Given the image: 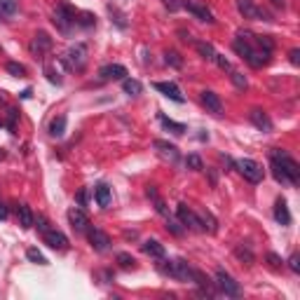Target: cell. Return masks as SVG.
Returning a JSON list of instances; mask_svg holds the SVG:
<instances>
[{
	"label": "cell",
	"mask_w": 300,
	"mask_h": 300,
	"mask_svg": "<svg viewBox=\"0 0 300 300\" xmlns=\"http://www.w3.org/2000/svg\"><path fill=\"white\" fill-rule=\"evenodd\" d=\"M232 47H235V52H237V54L253 68H263L265 63L270 61L268 52H263V49H253L251 40H249V33H237Z\"/></svg>",
	"instance_id": "cell-1"
},
{
	"label": "cell",
	"mask_w": 300,
	"mask_h": 300,
	"mask_svg": "<svg viewBox=\"0 0 300 300\" xmlns=\"http://www.w3.org/2000/svg\"><path fill=\"white\" fill-rule=\"evenodd\" d=\"M270 159H275L277 164L282 166V172L286 174L288 181H291L293 185L300 181V166H298V162H295L291 155L282 153V150H272V153H270Z\"/></svg>",
	"instance_id": "cell-2"
},
{
	"label": "cell",
	"mask_w": 300,
	"mask_h": 300,
	"mask_svg": "<svg viewBox=\"0 0 300 300\" xmlns=\"http://www.w3.org/2000/svg\"><path fill=\"white\" fill-rule=\"evenodd\" d=\"M75 14H78V12H75L71 5H59L54 10V19H52V21H54V26L63 33V36H68V33L78 26V24H75Z\"/></svg>",
	"instance_id": "cell-3"
},
{
	"label": "cell",
	"mask_w": 300,
	"mask_h": 300,
	"mask_svg": "<svg viewBox=\"0 0 300 300\" xmlns=\"http://www.w3.org/2000/svg\"><path fill=\"white\" fill-rule=\"evenodd\" d=\"M235 166H237V172L242 174V176H244L249 183H260V181H263V176H265L263 166L258 164L256 159H249V157L237 159V162H235Z\"/></svg>",
	"instance_id": "cell-4"
},
{
	"label": "cell",
	"mask_w": 300,
	"mask_h": 300,
	"mask_svg": "<svg viewBox=\"0 0 300 300\" xmlns=\"http://www.w3.org/2000/svg\"><path fill=\"white\" fill-rule=\"evenodd\" d=\"M162 272H164L166 277L176 279V282H190V272H192V268L185 263L183 258H176V260H166V263H162Z\"/></svg>",
	"instance_id": "cell-5"
},
{
	"label": "cell",
	"mask_w": 300,
	"mask_h": 300,
	"mask_svg": "<svg viewBox=\"0 0 300 300\" xmlns=\"http://www.w3.org/2000/svg\"><path fill=\"white\" fill-rule=\"evenodd\" d=\"M214 284L218 286L221 293L227 295V298H239V295H242V286L235 282L232 277L227 275L225 270H218V272H216V282Z\"/></svg>",
	"instance_id": "cell-6"
},
{
	"label": "cell",
	"mask_w": 300,
	"mask_h": 300,
	"mask_svg": "<svg viewBox=\"0 0 300 300\" xmlns=\"http://www.w3.org/2000/svg\"><path fill=\"white\" fill-rule=\"evenodd\" d=\"M87 45H75V47H71L66 52V56H63V63H66L71 71H82V68L87 66Z\"/></svg>",
	"instance_id": "cell-7"
},
{
	"label": "cell",
	"mask_w": 300,
	"mask_h": 300,
	"mask_svg": "<svg viewBox=\"0 0 300 300\" xmlns=\"http://www.w3.org/2000/svg\"><path fill=\"white\" fill-rule=\"evenodd\" d=\"M181 7H185L190 14H195L199 21H207V24H216L214 12H211V10H209L204 3H199V0H183V3H181Z\"/></svg>",
	"instance_id": "cell-8"
},
{
	"label": "cell",
	"mask_w": 300,
	"mask_h": 300,
	"mask_svg": "<svg viewBox=\"0 0 300 300\" xmlns=\"http://www.w3.org/2000/svg\"><path fill=\"white\" fill-rule=\"evenodd\" d=\"M237 10L244 14V19H260V21H272V17L265 12L263 7L253 5V0H237Z\"/></svg>",
	"instance_id": "cell-9"
},
{
	"label": "cell",
	"mask_w": 300,
	"mask_h": 300,
	"mask_svg": "<svg viewBox=\"0 0 300 300\" xmlns=\"http://www.w3.org/2000/svg\"><path fill=\"white\" fill-rule=\"evenodd\" d=\"M87 237H89V244H92L94 251L104 253L111 249V237L104 230H98V227H87Z\"/></svg>",
	"instance_id": "cell-10"
},
{
	"label": "cell",
	"mask_w": 300,
	"mask_h": 300,
	"mask_svg": "<svg viewBox=\"0 0 300 300\" xmlns=\"http://www.w3.org/2000/svg\"><path fill=\"white\" fill-rule=\"evenodd\" d=\"M176 214H178V221H181V225L190 227V230H197V232H202V230H204L202 221H199V218L192 214V209H188V204H178Z\"/></svg>",
	"instance_id": "cell-11"
},
{
	"label": "cell",
	"mask_w": 300,
	"mask_h": 300,
	"mask_svg": "<svg viewBox=\"0 0 300 300\" xmlns=\"http://www.w3.org/2000/svg\"><path fill=\"white\" fill-rule=\"evenodd\" d=\"M43 239H45V244L52 246L54 251H66L68 249V237L63 232H59V230H45Z\"/></svg>",
	"instance_id": "cell-12"
},
{
	"label": "cell",
	"mask_w": 300,
	"mask_h": 300,
	"mask_svg": "<svg viewBox=\"0 0 300 300\" xmlns=\"http://www.w3.org/2000/svg\"><path fill=\"white\" fill-rule=\"evenodd\" d=\"M68 223H71L75 232H87V227H89V218L80 207H73L68 211Z\"/></svg>",
	"instance_id": "cell-13"
},
{
	"label": "cell",
	"mask_w": 300,
	"mask_h": 300,
	"mask_svg": "<svg viewBox=\"0 0 300 300\" xmlns=\"http://www.w3.org/2000/svg\"><path fill=\"white\" fill-rule=\"evenodd\" d=\"M155 89H157L159 94H164L166 98H172V101H176V104H183L185 96L181 94V89H178L176 82H155Z\"/></svg>",
	"instance_id": "cell-14"
},
{
	"label": "cell",
	"mask_w": 300,
	"mask_h": 300,
	"mask_svg": "<svg viewBox=\"0 0 300 300\" xmlns=\"http://www.w3.org/2000/svg\"><path fill=\"white\" fill-rule=\"evenodd\" d=\"M249 120H251V124L256 129H260V131H272V120H270L268 113L260 111V108H251V111H249Z\"/></svg>",
	"instance_id": "cell-15"
},
{
	"label": "cell",
	"mask_w": 300,
	"mask_h": 300,
	"mask_svg": "<svg viewBox=\"0 0 300 300\" xmlns=\"http://www.w3.org/2000/svg\"><path fill=\"white\" fill-rule=\"evenodd\" d=\"M98 75H101V80H124L127 78V68L120 66V63H108V66L98 68Z\"/></svg>",
	"instance_id": "cell-16"
},
{
	"label": "cell",
	"mask_w": 300,
	"mask_h": 300,
	"mask_svg": "<svg viewBox=\"0 0 300 300\" xmlns=\"http://www.w3.org/2000/svg\"><path fill=\"white\" fill-rule=\"evenodd\" d=\"M202 104L207 106V111H211L214 115H221V113H223V104H221V98H218V94H216V92L204 89V92H202Z\"/></svg>",
	"instance_id": "cell-17"
},
{
	"label": "cell",
	"mask_w": 300,
	"mask_h": 300,
	"mask_svg": "<svg viewBox=\"0 0 300 300\" xmlns=\"http://www.w3.org/2000/svg\"><path fill=\"white\" fill-rule=\"evenodd\" d=\"M153 146H155V150H157L164 159H169L172 164H176L178 162V148L176 146H172V143H166V141H155Z\"/></svg>",
	"instance_id": "cell-18"
},
{
	"label": "cell",
	"mask_w": 300,
	"mask_h": 300,
	"mask_svg": "<svg viewBox=\"0 0 300 300\" xmlns=\"http://www.w3.org/2000/svg\"><path fill=\"white\" fill-rule=\"evenodd\" d=\"M52 47V38L47 36L45 31H40V33H36V38H33V45H31V49H33V54H45L47 49Z\"/></svg>",
	"instance_id": "cell-19"
},
{
	"label": "cell",
	"mask_w": 300,
	"mask_h": 300,
	"mask_svg": "<svg viewBox=\"0 0 300 300\" xmlns=\"http://www.w3.org/2000/svg\"><path fill=\"white\" fill-rule=\"evenodd\" d=\"M94 199H96V204L101 209H108L111 207V199H113V195H111V188L108 185H96V190H94Z\"/></svg>",
	"instance_id": "cell-20"
},
{
	"label": "cell",
	"mask_w": 300,
	"mask_h": 300,
	"mask_svg": "<svg viewBox=\"0 0 300 300\" xmlns=\"http://www.w3.org/2000/svg\"><path fill=\"white\" fill-rule=\"evenodd\" d=\"M17 216H19V223H21V227H33L36 225V216H33L31 207L28 204H21V207H17Z\"/></svg>",
	"instance_id": "cell-21"
},
{
	"label": "cell",
	"mask_w": 300,
	"mask_h": 300,
	"mask_svg": "<svg viewBox=\"0 0 300 300\" xmlns=\"http://www.w3.org/2000/svg\"><path fill=\"white\" fill-rule=\"evenodd\" d=\"M143 251L148 253L150 258H157V260H162L164 258V246L159 244L157 239H148V242H143Z\"/></svg>",
	"instance_id": "cell-22"
},
{
	"label": "cell",
	"mask_w": 300,
	"mask_h": 300,
	"mask_svg": "<svg viewBox=\"0 0 300 300\" xmlns=\"http://www.w3.org/2000/svg\"><path fill=\"white\" fill-rule=\"evenodd\" d=\"M275 221L279 223V225H288V223H291L288 204L284 202V199H277V204H275Z\"/></svg>",
	"instance_id": "cell-23"
},
{
	"label": "cell",
	"mask_w": 300,
	"mask_h": 300,
	"mask_svg": "<svg viewBox=\"0 0 300 300\" xmlns=\"http://www.w3.org/2000/svg\"><path fill=\"white\" fill-rule=\"evenodd\" d=\"M192 45H195L197 54L202 56V59H207V61H214L216 49H214V45H211V43H204V40H192Z\"/></svg>",
	"instance_id": "cell-24"
},
{
	"label": "cell",
	"mask_w": 300,
	"mask_h": 300,
	"mask_svg": "<svg viewBox=\"0 0 300 300\" xmlns=\"http://www.w3.org/2000/svg\"><path fill=\"white\" fill-rule=\"evenodd\" d=\"M19 10V0H0V21H7Z\"/></svg>",
	"instance_id": "cell-25"
},
{
	"label": "cell",
	"mask_w": 300,
	"mask_h": 300,
	"mask_svg": "<svg viewBox=\"0 0 300 300\" xmlns=\"http://www.w3.org/2000/svg\"><path fill=\"white\" fill-rule=\"evenodd\" d=\"M235 256H237L242 263H246V265H253V263H256V256H253V251L249 249V246H244V244L235 246Z\"/></svg>",
	"instance_id": "cell-26"
},
{
	"label": "cell",
	"mask_w": 300,
	"mask_h": 300,
	"mask_svg": "<svg viewBox=\"0 0 300 300\" xmlns=\"http://www.w3.org/2000/svg\"><path fill=\"white\" fill-rule=\"evenodd\" d=\"M122 89H124V94H129V96H139V94L143 92V85L139 82V80L124 78L122 80Z\"/></svg>",
	"instance_id": "cell-27"
},
{
	"label": "cell",
	"mask_w": 300,
	"mask_h": 300,
	"mask_svg": "<svg viewBox=\"0 0 300 300\" xmlns=\"http://www.w3.org/2000/svg\"><path fill=\"white\" fill-rule=\"evenodd\" d=\"M63 131H66V115L54 117V120L49 122V134L54 136V139H59V136H63Z\"/></svg>",
	"instance_id": "cell-28"
},
{
	"label": "cell",
	"mask_w": 300,
	"mask_h": 300,
	"mask_svg": "<svg viewBox=\"0 0 300 300\" xmlns=\"http://www.w3.org/2000/svg\"><path fill=\"white\" fill-rule=\"evenodd\" d=\"M251 43H256L258 49H263L268 54H272V49H275V43H272L270 36H251Z\"/></svg>",
	"instance_id": "cell-29"
},
{
	"label": "cell",
	"mask_w": 300,
	"mask_h": 300,
	"mask_svg": "<svg viewBox=\"0 0 300 300\" xmlns=\"http://www.w3.org/2000/svg\"><path fill=\"white\" fill-rule=\"evenodd\" d=\"M148 197H150V199H153V202H155V209H157V214H162V216H169V209H166V204L162 202V199H159L157 190H155L153 185L148 188Z\"/></svg>",
	"instance_id": "cell-30"
},
{
	"label": "cell",
	"mask_w": 300,
	"mask_h": 300,
	"mask_svg": "<svg viewBox=\"0 0 300 300\" xmlns=\"http://www.w3.org/2000/svg\"><path fill=\"white\" fill-rule=\"evenodd\" d=\"M75 24L89 28V26L96 24V17H94V14H89V12H78V14H75Z\"/></svg>",
	"instance_id": "cell-31"
},
{
	"label": "cell",
	"mask_w": 300,
	"mask_h": 300,
	"mask_svg": "<svg viewBox=\"0 0 300 300\" xmlns=\"http://www.w3.org/2000/svg\"><path fill=\"white\" fill-rule=\"evenodd\" d=\"M270 162H272V164H270V166H272V176H275L277 181H279V183H284V185H293L291 181H288V176H286V174L282 172V166L277 164L275 159H270Z\"/></svg>",
	"instance_id": "cell-32"
},
{
	"label": "cell",
	"mask_w": 300,
	"mask_h": 300,
	"mask_svg": "<svg viewBox=\"0 0 300 300\" xmlns=\"http://www.w3.org/2000/svg\"><path fill=\"white\" fill-rule=\"evenodd\" d=\"M164 61L169 63V66H174V68L183 66V59H181V54H178V52H174V49H166V52H164Z\"/></svg>",
	"instance_id": "cell-33"
},
{
	"label": "cell",
	"mask_w": 300,
	"mask_h": 300,
	"mask_svg": "<svg viewBox=\"0 0 300 300\" xmlns=\"http://www.w3.org/2000/svg\"><path fill=\"white\" fill-rule=\"evenodd\" d=\"M185 166H188V169H192V172H202L204 162H202V157H199V155H188V157H185Z\"/></svg>",
	"instance_id": "cell-34"
},
{
	"label": "cell",
	"mask_w": 300,
	"mask_h": 300,
	"mask_svg": "<svg viewBox=\"0 0 300 300\" xmlns=\"http://www.w3.org/2000/svg\"><path fill=\"white\" fill-rule=\"evenodd\" d=\"M230 80H232V85L239 87V89H246V87H249V80H246V75L239 73V71H230Z\"/></svg>",
	"instance_id": "cell-35"
},
{
	"label": "cell",
	"mask_w": 300,
	"mask_h": 300,
	"mask_svg": "<svg viewBox=\"0 0 300 300\" xmlns=\"http://www.w3.org/2000/svg\"><path fill=\"white\" fill-rule=\"evenodd\" d=\"M199 221H202V225H204V230H207L209 227V232H216V230H218V223H216V218L211 214H209V211H204L202 214V218H199Z\"/></svg>",
	"instance_id": "cell-36"
},
{
	"label": "cell",
	"mask_w": 300,
	"mask_h": 300,
	"mask_svg": "<svg viewBox=\"0 0 300 300\" xmlns=\"http://www.w3.org/2000/svg\"><path fill=\"white\" fill-rule=\"evenodd\" d=\"M26 258H28L31 263H36V265H47V258L38 251V249H28V251H26Z\"/></svg>",
	"instance_id": "cell-37"
},
{
	"label": "cell",
	"mask_w": 300,
	"mask_h": 300,
	"mask_svg": "<svg viewBox=\"0 0 300 300\" xmlns=\"http://www.w3.org/2000/svg\"><path fill=\"white\" fill-rule=\"evenodd\" d=\"M166 230H169L172 235H176V237H181V235H183L181 221H176V218H172V216H166Z\"/></svg>",
	"instance_id": "cell-38"
},
{
	"label": "cell",
	"mask_w": 300,
	"mask_h": 300,
	"mask_svg": "<svg viewBox=\"0 0 300 300\" xmlns=\"http://www.w3.org/2000/svg\"><path fill=\"white\" fill-rule=\"evenodd\" d=\"M5 68H7V73L14 75V78H24L26 75V68L21 66V63H17V61H10Z\"/></svg>",
	"instance_id": "cell-39"
},
{
	"label": "cell",
	"mask_w": 300,
	"mask_h": 300,
	"mask_svg": "<svg viewBox=\"0 0 300 300\" xmlns=\"http://www.w3.org/2000/svg\"><path fill=\"white\" fill-rule=\"evenodd\" d=\"M162 124H164L166 129H172L174 134H183V131H185V124L174 122V120H169V117H162Z\"/></svg>",
	"instance_id": "cell-40"
},
{
	"label": "cell",
	"mask_w": 300,
	"mask_h": 300,
	"mask_svg": "<svg viewBox=\"0 0 300 300\" xmlns=\"http://www.w3.org/2000/svg\"><path fill=\"white\" fill-rule=\"evenodd\" d=\"M117 263H120V268H124V270H131L136 265V260L129 253H117Z\"/></svg>",
	"instance_id": "cell-41"
},
{
	"label": "cell",
	"mask_w": 300,
	"mask_h": 300,
	"mask_svg": "<svg viewBox=\"0 0 300 300\" xmlns=\"http://www.w3.org/2000/svg\"><path fill=\"white\" fill-rule=\"evenodd\" d=\"M214 61L218 63V68H223V71H232V63L227 61L223 54H216V56H214Z\"/></svg>",
	"instance_id": "cell-42"
},
{
	"label": "cell",
	"mask_w": 300,
	"mask_h": 300,
	"mask_svg": "<svg viewBox=\"0 0 300 300\" xmlns=\"http://www.w3.org/2000/svg\"><path fill=\"white\" fill-rule=\"evenodd\" d=\"M265 258H268V263L272 265V268H275V270H279V268H282V265H284V260H282V258L277 256V253H272V251H270Z\"/></svg>",
	"instance_id": "cell-43"
},
{
	"label": "cell",
	"mask_w": 300,
	"mask_h": 300,
	"mask_svg": "<svg viewBox=\"0 0 300 300\" xmlns=\"http://www.w3.org/2000/svg\"><path fill=\"white\" fill-rule=\"evenodd\" d=\"M288 268L293 270V272H300V258H298V253H293V256L288 258Z\"/></svg>",
	"instance_id": "cell-44"
},
{
	"label": "cell",
	"mask_w": 300,
	"mask_h": 300,
	"mask_svg": "<svg viewBox=\"0 0 300 300\" xmlns=\"http://www.w3.org/2000/svg\"><path fill=\"white\" fill-rule=\"evenodd\" d=\"M288 61L293 63V66H300V49H291L288 52Z\"/></svg>",
	"instance_id": "cell-45"
},
{
	"label": "cell",
	"mask_w": 300,
	"mask_h": 300,
	"mask_svg": "<svg viewBox=\"0 0 300 300\" xmlns=\"http://www.w3.org/2000/svg\"><path fill=\"white\" fill-rule=\"evenodd\" d=\"M164 7L166 10H172V12H176L178 7H181V3H178V0H164Z\"/></svg>",
	"instance_id": "cell-46"
},
{
	"label": "cell",
	"mask_w": 300,
	"mask_h": 300,
	"mask_svg": "<svg viewBox=\"0 0 300 300\" xmlns=\"http://www.w3.org/2000/svg\"><path fill=\"white\" fill-rule=\"evenodd\" d=\"M178 36H181V40H183V43H192V36H190L188 31H183V28L178 31Z\"/></svg>",
	"instance_id": "cell-47"
},
{
	"label": "cell",
	"mask_w": 300,
	"mask_h": 300,
	"mask_svg": "<svg viewBox=\"0 0 300 300\" xmlns=\"http://www.w3.org/2000/svg\"><path fill=\"white\" fill-rule=\"evenodd\" d=\"M38 227H40L43 232H45V230H49V227H47V221H45L43 216H38Z\"/></svg>",
	"instance_id": "cell-48"
},
{
	"label": "cell",
	"mask_w": 300,
	"mask_h": 300,
	"mask_svg": "<svg viewBox=\"0 0 300 300\" xmlns=\"http://www.w3.org/2000/svg\"><path fill=\"white\" fill-rule=\"evenodd\" d=\"M78 202H80V204H85V202H87V190H82V192L78 195Z\"/></svg>",
	"instance_id": "cell-49"
},
{
	"label": "cell",
	"mask_w": 300,
	"mask_h": 300,
	"mask_svg": "<svg viewBox=\"0 0 300 300\" xmlns=\"http://www.w3.org/2000/svg\"><path fill=\"white\" fill-rule=\"evenodd\" d=\"M7 218V209H5V204H0V221H5Z\"/></svg>",
	"instance_id": "cell-50"
},
{
	"label": "cell",
	"mask_w": 300,
	"mask_h": 300,
	"mask_svg": "<svg viewBox=\"0 0 300 300\" xmlns=\"http://www.w3.org/2000/svg\"><path fill=\"white\" fill-rule=\"evenodd\" d=\"M272 5H275V7H284V0H272Z\"/></svg>",
	"instance_id": "cell-51"
},
{
	"label": "cell",
	"mask_w": 300,
	"mask_h": 300,
	"mask_svg": "<svg viewBox=\"0 0 300 300\" xmlns=\"http://www.w3.org/2000/svg\"><path fill=\"white\" fill-rule=\"evenodd\" d=\"M3 157H5V150H3V148H0V159H3Z\"/></svg>",
	"instance_id": "cell-52"
},
{
	"label": "cell",
	"mask_w": 300,
	"mask_h": 300,
	"mask_svg": "<svg viewBox=\"0 0 300 300\" xmlns=\"http://www.w3.org/2000/svg\"><path fill=\"white\" fill-rule=\"evenodd\" d=\"M0 54H3V45H0Z\"/></svg>",
	"instance_id": "cell-53"
}]
</instances>
